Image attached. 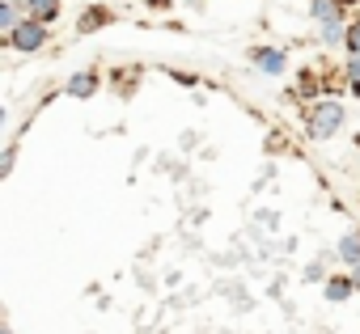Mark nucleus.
I'll return each instance as SVG.
<instances>
[{
    "label": "nucleus",
    "mask_w": 360,
    "mask_h": 334,
    "mask_svg": "<svg viewBox=\"0 0 360 334\" xmlns=\"http://www.w3.org/2000/svg\"><path fill=\"white\" fill-rule=\"evenodd\" d=\"M347 43H352V51H356V55H360V22H356V26H352V30H347Z\"/></svg>",
    "instance_id": "10"
},
{
    "label": "nucleus",
    "mask_w": 360,
    "mask_h": 334,
    "mask_svg": "<svg viewBox=\"0 0 360 334\" xmlns=\"http://www.w3.org/2000/svg\"><path fill=\"white\" fill-rule=\"evenodd\" d=\"M30 9H34L39 18H56V0H30Z\"/></svg>",
    "instance_id": "8"
},
{
    "label": "nucleus",
    "mask_w": 360,
    "mask_h": 334,
    "mask_svg": "<svg viewBox=\"0 0 360 334\" xmlns=\"http://www.w3.org/2000/svg\"><path fill=\"white\" fill-rule=\"evenodd\" d=\"M255 60H259L263 72H280V68H284V55H280V51H259Z\"/></svg>",
    "instance_id": "4"
},
{
    "label": "nucleus",
    "mask_w": 360,
    "mask_h": 334,
    "mask_svg": "<svg viewBox=\"0 0 360 334\" xmlns=\"http://www.w3.org/2000/svg\"><path fill=\"white\" fill-rule=\"evenodd\" d=\"M339 123H343V106H339V102H318L314 114H309V135H314V140H326Z\"/></svg>",
    "instance_id": "1"
},
{
    "label": "nucleus",
    "mask_w": 360,
    "mask_h": 334,
    "mask_svg": "<svg viewBox=\"0 0 360 334\" xmlns=\"http://www.w3.org/2000/svg\"><path fill=\"white\" fill-rule=\"evenodd\" d=\"M314 18L335 22V18H339V5H335V0H318V5H314Z\"/></svg>",
    "instance_id": "7"
},
{
    "label": "nucleus",
    "mask_w": 360,
    "mask_h": 334,
    "mask_svg": "<svg viewBox=\"0 0 360 334\" xmlns=\"http://www.w3.org/2000/svg\"><path fill=\"white\" fill-rule=\"evenodd\" d=\"M43 39H47V34H43V26H34V22L13 30V47H22V51H34V47H43Z\"/></svg>",
    "instance_id": "2"
},
{
    "label": "nucleus",
    "mask_w": 360,
    "mask_h": 334,
    "mask_svg": "<svg viewBox=\"0 0 360 334\" xmlns=\"http://www.w3.org/2000/svg\"><path fill=\"white\" fill-rule=\"evenodd\" d=\"M339 254H343L347 262H356V258H360V233H352V237H343V241H339Z\"/></svg>",
    "instance_id": "5"
},
{
    "label": "nucleus",
    "mask_w": 360,
    "mask_h": 334,
    "mask_svg": "<svg viewBox=\"0 0 360 334\" xmlns=\"http://www.w3.org/2000/svg\"><path fill=\"white\" fill-rule=\"evenodd\" d=\"M0 26H5V30H18V13L5 5V9H0Z\"/></svg>",
    "instance_id": "9"
},
{
    "label": "nucleus",
    "mask_w": 360,
    "mask_h": 334,
    "mask_svg": "<svg viewBox=\"0 0 360 334\" xmlns=\"http://www.w3.org/2000/svg\"><path fill=\"white\" fill-rule=\"evenodd\" d=\"M94 85H98V76H94V72H81V76H72L68 93H72V98H85V93H94Z\"/></svg>",
    "instance_id": "3"
},
{
    "label": "nucleus",
    "mask_w": 360,
    "mask_h": 334,
    "mask_svg": "<svg viewBox=\"0 0 360 334\" xmlns=\"http://www.w3.org/2000/svg\"><path fill=\"white\" fill-rule=\"evenodd\" d=\"M326 43H339V22H326Z\"/></svg>",
    "instance_id": "11"
},
{
    "label": "nucleus",
    "mask_w": 360,
    "mask_h": 334,
    "mask_svg": "<svg viewBox=\"0 0 360 334\" xmlns=\"http://www.w3.org/2000/svg\"><path fill=\"white\" fill-rule=\"evenodd\" d=\"M356 288H360V267H356Z\"/></svg>",
    "instance_id": "12"
},
{
    "label": "nucleus",
    "mask_w": 360,
    "mask_h": 334,
    "mask_svg": "<svg viewBox=\"0 0 360 334\" xmlns=\"http://www.w3.org/2000/svg\"><path fill=\"white\" fill-rule=\"evenodd\" d=\"M352 288H356V279H335V283H326V296H330V300H343Z\"/></svg>",
    "instance_id": "6"
}]
</instances>
